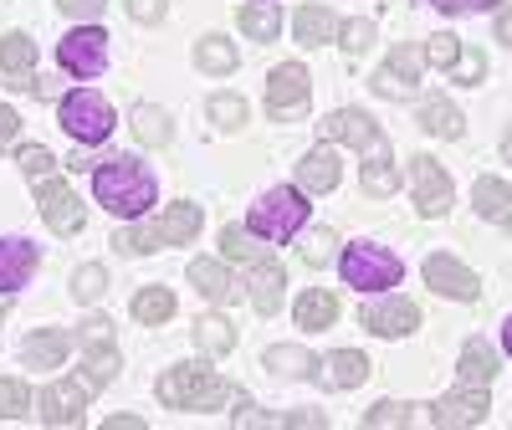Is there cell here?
Returning <instances> with one entry per match:
<instances>
[{"mask_svg":"<svg viewBox=\"0 0 512 430\" xmlns=\"http://www.w3.org/2000/svg\"><path fill=\"white\" fill-rule=\"evenodd\" d=\"M93 195H98V205L103 210H113V215H139L154 205V175L139 164V159H128V154H118V159H108V164H98V175H93Z\"/></svg>","mask_w":512,"mask_h":430,"instance_id":"6da1fadb","label":"cell"},{"mask_svg":"<svg viewBox=\"0 0 512 430\" xmlns=\"http://www.w3.org/2000/svg\"><path fill=\"white\" fill-rule=\"evenodd\" d=\"M195 231H200V205H169L154 226H123L118 236H113V246L123 251V256H149V251H159V246H185V241H195Z\"/></svg>","mask_w":512,"mask_h":430,"instance_id":"7a4b0ae2","label":"cell"},{"mask_svg":"<svg viewBox=\"0 0 512 430\" xmlns=\"http://www.w3.org/2000/svg\"><path fill=\"white\" fill-rule=\"evenodd\" d=\"M226 379L205 364H175L159 379V400L169 410H221L226 405Z\"/></svg>","mask_w":512,"mask_h":430,"instance_id":"3957f363","label":"cell"},{"mask_svg":"<svg viewBox=\"0 0 512 430\" xmlns=\"http://www.w3.org/2000/svg\"><path fill=\"white\" fill-rule=\"evenodd\" d=\"M308 210L313 205L297 185H277L251 205V231L267 236V241H297V231L308 226Z\"/></svg>","mask_w":512,"mask_h":430,"instance_id":"277c9868","label":"cell"},{"mask_svg":"<svg viewBox=\"0 0 512 430\" xmlns=\"http://www.w3.org/2000/svg\"><path fill=\"white\" fill-rule=\"evenodd\" d=\"M338 272H344V282H349V287L374 292V287H400L405 262H400L395 251L374 246V241H354V246L344 251V262H338Z\"/></svg>","mask_w":512,"mask_h":430,"instance_id":"5b68a950","label":"cell"},{"mask_svg":"<svg viewBox=\"0 0 512 430\" xmlns=\"http://www.w3.org/2000/svg\"><path fill=\"white\" fill-rule=\"evenodd\" d=\"M57 118H62V128H67L77 144H103V139L113 134V108H108V98H98L93 88L67 93L62 108H57Z\"/></svg>","mask_w":512,"mask_h":430,"instance_id":"8992f818","label":"cell"},{"mask_svg":"<svg viewBox=\"0 0 512 430\" xmlns=\"http://www.w3.org/2000/svg\"><path fill=\"white\" fill-rule=\"evenodd\" d=\"M318 128H323L328 144H354V149H364L369 159H390V139L379 134V123H374L364 108H338V113H328Z\"/></svg>","mask_w":512,"mask_h":430,"instance_id":"52a82bcc","label":"cell"},{"mask_svg":"<svg viewBox=\"0 0 512 430\" xmlns=\"http://www.w3.org/2000/svg\"><path fill=\"white\" fill-rule=\"evenodd\" d=\"M57 62L62 72L82 77V82H93L103 67H108V31L103 26H77L57 41Z\"/></svg>","mask_w":512,"mask_h":430,"instance_id":"ba28073f","label":"cell"},{"mask_svg":"<svg viewBox=\"0 0 512 430\" xmlns=\"http://www.w3.org/2000/svg\"><path fill=\"white\" fill-rule=\"evenodd\" d=\"M420 72H425V47L405 41V47H395L390 57H384V67L374 72L369 88L384 93V98H415L420 93Z\"/></svg>","mask_w":512,"mask_h":430,"instance_id":"9c48e42d","label":"cell"},{"mask_svg":"<svg viewBox=\"0 0 512 430\" xmlns=\"http://www.w3.org/2000/svg\"><path fill=\"white\" fill-rule=\"evenodd\" d=\"M36 200H41V221H47L57 236H77L82 226H88V205L67 190V180H57V175L36 180Z\"/></svg>","mask_w":512,"mask_h":430,"instance_id":"30bf717a","label":"cell"},{"mask_svg":"<svg viewBox=\"0 0 512 430\" xmlns=\"http://www.w3.org/2000/svg\"><path fill=\"white\" fill-rule=\"evenodd\" d=\"M410 195H415V205H420V215H446L451 210V175L441 169V159H431V154H415L410 159Z\"/></svg>","mask_w":512,"mask_h":430,"instance_id":"8fae6325","label":"cell"},{"mask_svg":"<svg viewBox=\"0 0 512 430\" xmlns=\"http://www.w3.org/2000/svg\"><path fill=\"white\" fill-rule=\"evenodd\" d=\"M313 98V82H308V67L297 62H282L272 77H267V113L272 118H297Z\"/></svg>","mask_w":512,"mask_h":430,"instance_id":"7c38bea8","label":"cell"},{"mask_svg":"<svg viewBox=\"0 0 512 430\" xmlns=\"http://www.w3.org/2000/svg\"><path fill=\"white\" fill-rule=\"evenodd\" d=\"M88 420V384L82 379H57L41 390V425H57V430H72Z\"/></svg>","mask_w":512,"mask_h":430,"instance_id":"4fadbf2b","label":"cell"},{"mask_svg":"<svg viewBox=\"0 0 512 430\" xmlns=\"http://www.w3.org/2000/svg\"><path fill=\"white\" fill-rule=\"evenodd\" d=\"M487 410H492L487 384H461V390H451L446 400H436V405H431V425H441V430L482 425V420H487Z\"/></svg>","mask_w":512,"mask_h":430,"instance_id":"5bb4252c","label":"cell"},{"mask_svg":"<svg viewBox=\"0 0 512 430\" xmlns=\"http://www.w3.org/2000/svg\"><path fill=\"white\" fill-rule=\"evenodd\" d=\"M359 323L379 338H405L420 328V308L410 303V297H379V303H364Z\"/></svg>","mask_w":512,"mask_h":430,"instance_id":"9a60e30c","label":"cell"},{"mask_svg":"<svg viewBox=\"0 0 512 430\" xmlns=\"http://www.w3.org/2000/svg\"><path fill=\"white\" fill-rule=\"evenodd\" d=\"M425 287H436L441 297H461V303H477V272L461 267L456 256H431L425 262Z\"/></svg>","mask_w":512,"mask_h":430,"instance_id":"2e32d148","label":"cell"},{"mask_svg":"<svg viewBox=\"0 0 512 430\" xmlns=\"http://www.w3.org/2000/svg\"><path fill=\"white\" fill-rule=\"evenodd\" d=\"M31 67H36V41L26 31H11V36H0V82L6 88H31Z\"/></svg>","mask_w":512,"mask_h":430,"instance_id":"e0dca14e","label":"cell"},{"mask_svg":"<svg viewBox=\"0 0 512 430\" xmlns=\"http://www.w3.org/2000/svg\"><path fill=\"white\" fill-rule=\"evenodd\" d=\"M313 379L323 384V390H359V384L369 379V359L359 349H338L313 369Z\"/></svg>","mask_w":512,"mask_h":430,"instance_id":"ac0fdd59","label":"cell"},{"mask_svg":"<svg viewBox=\"0 0 512 430\" xmlns=\"http://www.w3.org/2000/svg\"><path fill=\"white\" fill-rule=\"evenodd\" d=\"M67 349H72V338L62 328H36L21 343V359H26V369H57L67 359Z\"/></svg>","mask_w":512,"mask_h":430,"instance_id":"d6986e66","label":"cell"},{"mask_svg":"<svg viewBox=\"0 0 512 430\" xmlns=\"http://www.w3.org/2000/svg\"><path fill=\"white\" fill-rule=\"evenodd\" d=\"M251 308L262 313V318H272L277 308H282V287H287V272L277 267V262H251Z\"/></svg>","mask_w":512,"mask_h":430,"instance_id":"ffe728a7","label":"cell"},{"mask_svg":"<svg viewBox=\"0 0 512 430\" xmlns=\"http://www.w3.org/2000/svg\"><path fill=\"white\" fill-rule=\"evenodd\" d=\"M31 272H36V246H31V241H6V236H0V292L26 287Z\"/></svg>","mask_w":512,"mask_h":430,"instance_id":"44dd1931","label":"cell"},{"mask_svg":"<svg viewBox=\"0 0 512 430\" xmlns=\"http://www.w3.org/2000/svg\"><path fill=\"white\" fill-rule=\"evenodd\" d=\"M297 190H308V195H328V190H338V154H333V149H313V154H303V164H297Z\"/></svg>","mask_w":512,"mask_h":430,"instance_id":"7402d4cb","label":"cell"},{"mask_svg":"<svg viewBox=\"0 0 512 430\" xmlns=\"http://www.w3.org/2000/svg\"><path fill=\"white\" fill-rule=\"evenodd\" d=\"M333 323H338V297L328 287H308L297 297V328L318 333V328H333Z\"/></svg>","mask_w":512,"mask_h":430,"instance_id":"603a6c76","label":"cell"},{"mask_svg":"<svg viewBox=\"0 0 512 430\" xmlns=\"http://www.w3.org/2000/svg\"><path fill=\"white\" fill-rule=\"evenodd\" d=\"M292 31H297V41H303V47H323V41L338 36V16H333L328 6H297Z\"/></svg>","mask_w":512,"mask_h":430,"instance_id":"cb8c5ba5","label":"cell"},{"mask_svg":"<svg viewBox=\"0 0 512 430\" xmlns=\"http://www.w3.org/2000/svg\"><path fill=\"white\" fill-rule=\"evenodd\" d=\"M134 139L149 144V149H169V144H175V123H169L164 108L144 103V108H134Z\"/></svg>","mask_w":512,"mask_h":430,"instance_id":"d4e9b609","label":"cell"},{"mask_svg":"<svg viewBox=\"0 0 512 430\" xmlns=\"http://www.w3.org/2000/svg\"><path fill=\"white\" fill-rule=\"evenodd\" d=\"M497 379V354H492V343L472 338L461 349V384H492Z\"/></svg>","mask_w":512,"mask_h":430,"instance_id":"484cf974","label":"cell"},{"mask_svg":"<svg viewBox=\"0 0 512 430\" xmlns=\"http://www.w3.org/2000/svg\"><path fill=\"white\" fill-rule=\"evenodd\" d=\"M88 390H103V384H113L118 379V349L113 343H93L88 349V359H82V374H77Z\"/></svg>","mask_w":512,"mask_h":430,"instance_id":"4316f807","label":"cell"},{"mask_svg":"<svg viewBox=\"0 0 512 430\" xmlns=\"http://www.w3.org/2000/svg\"><path fill=\"white\" fill-rule=\"evenodd\" d=\"M472 205H477V215H487V221H507V215H512V190L502 180L482 175L477 190H472Z\"/></svg>","mask_w":512,"mask_h":430,"instance_id":"83f0119b","label":"cell"},{"mask_svg":"<svg viewBox=\"0 0 512 430\" xmlns=\"http://www.w3.org/2000/svg\"><path fill=\"white\" fill-rule=\"evenodd\" d=\"M420 123L431 128L436 139H461V113H456V103H451V98H425Z\"/></svg>","mask_w":512,"mask_h":430,"instance_id":"f1b7e54d","label":"cell"},{"mask_svg":"<svg viewBox=\"0 0 512 430\" xmlns=\"http://www.w3.org/2000/svg\"><path fill=\"white\" fill-rule=\"evenodd\" d=\"M190 282H195L205 297H216V303H226V297L236 292L231 272H226L221 262H205V256H200V262H190Z\"/></svg>","mask_w":512,"mask_h":430,"instance_id":"f546056e","label":"cell"},{"mask_svg":"<svg viewBox=\"0 0 512 430\" xmlns=\"http://www.w3.org/2000/svg\"><path fill=\"white\" fill-rule=\"evenodd\" d=\"M267 369L272 374H297V379H313L318 359L308 349H297V343H277V349H267Z\"/></svg>","mask_w":512,"mask_h":430,"instance_id":"4dcf8cb0","label":"cell"},{"mask_svg":"<svg viewBox=\"0 0 512 430\" xmlns=\"http://www.w3.org/2000/svg\"><path fill=\"white\" fill-rule=\"evenodd\" d=\"M195 67L200 72H236V47L226 36H200L195 41Z\"/></svg>","mask_w":512,"mask_h":430,"instance_id":"1f68e13d","label":"cell"},{"mask_svg":"<svg viewBox=\"0 0 512 430\" xmlns=\"http://www.w3.org/2000/svg\"><path fill=\"white\" fill-rule=\"evenodd\" d=\"M134 318L139 323H169V318H175V292H169V287H144L139 297H134Z\"/></svg>","mask_w":512,"mask_h":430,"instance_id":"d6a6232c","label":"cell"},{"mask_svg":"<svg viewBox=\"0 0 512 430\" xmlns=\"http://www.w3.org/2000/svg\"><path fill=\"white\" fill-rule=\"evenodd\" d=\"M241 31L256 36V41H272L282 31V11L272 6V0H256V6H241Z\"/></svg>","mask_w":512,"mask_h":430,"instance_id":"836d02e7","label":"cell"},{"mask_svg":"<svg viewBox=\"0 0 512 430\" xmlns=\"http://www.w3.org/2000/svg\"><path fill=\"white\" fill-rule=\"evenodd\" d=\"M195 343L205 354H231V343H236V328L226 323V318H216V313H205L200 323H195Z\"/></svg>","mask_w":512,"mask_h":430,"instance_id":"e575fe53","label":"cell"},{"mask_svg":"<svg viewBox=\"0 0 512 430\" xmlns=\"http://www.w3.org/2000/svg\"><path fill=\"white\" fill-rule=\"evenodd\" d=\"M364 425H369V430H379V425H415V405H405V400H379V405L364 410Z\"/></svg>","mask_w":512,"mask_h":430,"instance_id":"d590c367","label":"cell"},{"mask_svg":"<svg viewBox=\"0 0 512 430\" xmlns=\"http://www.w3.org/2000/svg\"><path fill=\"white\" fill-rule=\"evenodd\" d=\"M221 251L231 256V262H262V246H256V236L241 231V226H226L221 231Z\"/></svg>","mask_w":512,"mask_h":430,"instance_id":"8d00e7d4","label":"cell"},{"mask_svg":"<svg viewBox=\"0 0 512 430\" xmlns=\"http://www.w3.org/2000/svg\"><path fill=\"white\" fill-rule=\"evenodd\" d=\"M103 292H108V272L103 267H77V277H72V297H77V303H98Z\"/></svg>","mask_w":512,"mask_h":430,"instance_id":"74e56055","label":"cell"},{"mask_svg":"<svg viewBox=\"0 0 512 430\" xmlns=\"http://www.w3.org/2000/svg\"><path fill=\"white\" fill-rule=\"evenodd\" d=\"M364 190L369 195H395L400 190V175L390 169V159H369L364 164Z\"/></svg>","mask_w":512,"mask_h":430,"instance_id":"f35d334b","label":"cell"},{"mask_svg":"<svg viewBox=\"0 0 512 430\" xmlns=\"http://www.w3.org/2000/svg\"><path fill=\"white\" fill-rule=\"evenodd\" d=\"M31 405V390L21 379H0V420H21Z\"/></svg>","mask_w":512,"mask_h":430,"instance_id":"ab89813d","label":"cell"},{"mask_svg":"<svg viewBox=\"0 0 512 430\" xmlns=\"http://www.w3.org/2000/svg\"><path fill=\"white\" fill-rule=\"evenodd\" d=\"M210 123H221V128H241L246 123V103L221 93V98H210Z\"/></svg>","mask_w":512,"mask_h":430,"instance_id":"60d3db41","label":"cell"},{"mask_svg":"<svg viewBox=\"0 0 512 430\" xmlns=\"http://www.w3.org/2000/svg\"><path fill=\"white\" fill-rule=\"evenodd\" d=\"M461 57V41L451 31H436L431 41H425V62H436V67H451Z\"/></svg>","mask_w":512,"mask_h":430,"instance_id":"b9f144b4","label":"cell"},{"mask_svg":"<svg viewBox=\"0 0 512 430\" xmlns=\"http://www.w3.org/2000/svg\"><path fill=\"white\" fill-rule=\"evenodd\" d=\"M303 262H313V267L333 262V231H308L303 236Z\"/></svg>","mask_w":512,"mask_h":430,"instance_id":"7bdbcfd3","label":"cell"},{"mask_svg":"<svg viewBox=\"0 0 512 430\" xmlns=\"http://www.w3.org/2000/svg\"><path fill=\"white\" fill-rule=\"evenodd\" d=\"M16 159H21V169H26L31 180H47V175H52V164H57V159H52L47 149H41V144H26Z\"/></svg>","mask_w":512,"mask_h":430,"instance_id":"ee69618b","label":"cell"},{"mask_svg":"<svg viewBox=\"0 0 512 430\" xmlns=\"http://www.w3.org/2000/svg\"><path fill=\"white\" fill-rule=\"evenodd\" d=\"M338 36H344V47H349V52H369L374 21H344V26H338Z\"/></svg>","mask_w":512,"mask_h":430,"instance_id":"f6af8a7d","label":"cell"},{"mask_svg":"<svg viewBox=\"0 0 512 430\" xmlns=\"http://www.w3.org/2000/svg\"><path fill=\"white\" fill-rule=\"evenodd\" d=\"M451 77H456V82H482V52H461V57L451 62Z\"/></svg>","mask_w":512,"mask_h":430,"instance_id":"bcb514c9","label":"cell"},{"mask_svg":"<svg viewBox=\"0 0 512 430\" xmlns=\"http://www.w3.org/2000/svg\"><path fill=\"white\" fill-rule=\"evenodd\" d=\"M128 16L144 21V26H159L164 21V0H128Z\"/></svg>","mask_w":512,"mask_h":430,"instance_id":"7dc6e473","label":"cell"},{"mask_svg":"<svg viewBox=\"0 0 512 430\" xmlns=\"http://www.w3.org/2000/svg\"><path fill=\"white\" fill-rule=\"evenodd\" d=\"M77 338L88 343V349H93V343H108V338H113V323H108V318L98 313V318H88V323L77 328Z\"/></svg>","mask_w":512,"mask_h":430,"instance_id":"c3c4849f","label":"cell"},{"mask_svg":"<svg viewBox=\"0 0 512 430\" xmlns=\"http://www.w3.org/2000/svg\"><path fill=\"white\" fill-rule=\"evenodd\" d=\"M57 6H62L67 16H77V21H98L108 0H57Z\"/></svg>","mask_w":512,"mask_h":430,"instance_id":"681fc988","label":"cell"},{"mask_svg":"<svg viewBox=\"0 0 512 430\" xmlns=\"http://www.w3.org/2000/svg\"><path fill=\"white\" fill-rule=\"evenodd\" d=\"M21 134V118H16V108L11 103H0V154L11 149V139Z\"/></svg>","mask_w":512,"mask_h":430,"instance_id":"f907efd6","label":"cell"},{"mask_svg":"<svg viewBox=\"0 0 512 430\" xmlns=\"http://www.w3.org/2000/svg\"><path fill=\"white\" fill-rule=\"evenodd\" d=\"M251 425H287V420H282V415H267V410H256V405L236 410V430H251Z\"/></svg>","mask_w":512,"mask_h":430,"instance_id":"816d5d0a","label":"cell"},{"mask_svg":"<svg viewBox=\"0 0 512 430\" xmlns=\"http://www.w3.org/2000/svg\"><path fill=\"white\" fill-rule=\"evenodd\" d=\"M436 11H482V6H497V0H431Z\"/></svg>","mask_w":512,"mask_h":430,"instance_id":"f5cc1de1","label":"cell"},{"mask_svg":"<svg viewBox=\"0 0 512 430\" xmlns=\"http://www.w3.org/2000/svg\"><path fill=\"white\" fill-rule=\"evenodd\" d=\"M108 430H144V415H108Z\"/></svg>","mask_w":512,"mask_h":430,"instance_id":"db71d44e","label":"cell"},{"mask_svg":"<svg viewBox=\"0 0 512 430\" xmlns=\"http://www.w3.org/2000/svg\"><path fill=\"white\" fill-rule=\"evenodd\" d=\"M287 425H308V430H323V415H313V410H297V415H282Z\"/></svg>","mask_w":512,"mask_h":430,"instance_id":"11a10c76","label":"cell"},{"mask_svg":"<svg viewBox=\"0 0 512 430\" xmlns=\"http://www.w3.org/2000/svg\"><path fill=\"white\" fill-rule=\"evenodd\" d=\"M497 41H502V47H512V6L497 16Z\"/></svg>","mask_w":512,"mask_h":430,"instance_id":"9f6ffc18","label":"cell"},{"mask_svg":"<svg viewBox=\"0 0 512 430\" xmlns=\"http://www.w3.org/2000/svg\"><path fill=\"white\" fill-rule=\"evenodd\" d=\"M502 349H507V354H512V318H507V323H502Z\"/></svg>","mask_w":512,"mask_h":430,"instance_id":"6f0895ef","label":"cell"},{"mask_svg":"<svg viewBox=\"0 0 512 430\" xmlns=\"http://www.w3.org/2000/svg\"><path fill=\"white\" fill-rule=\"evenodd\" d=\"M502 159L512 164V128H507V139H502Z\"/></svg>","mask_w":512,"mask_h":430,"instance_id":"680465c9","label":"cell"},{"mask_svg":"<svg viewBox=\"0 0 512 430\" xmlns=\"http://www.w3.org/2000/svg\"><path fill=\"white\" fill-rule=\"evenodd\" d=\"M507 231H512V215H507Z\"/></svg>","mask_w":512,"mask_h":430,"instance_id":"91938a15","label":"cell"}]
</instances>
